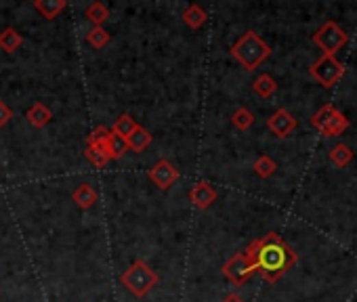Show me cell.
I'll return each instance as SVG.
<instances>
[{
    "label": "cell",
    "instance_id": "cell-1",
    "mask_svg": "<svg viewBox=\"0 0 357 302\" xmlns=\"http://www.w3.org/2000/svg\"><path fill=\"white\" fill-rule=\"evenodd\" d=\"M246 254L254 266V273H258L269 284L280 281L297 264V252L275 231H269L261 240L250 242Z\"/></svg>",
    "mask_w": 357,
    "mask_h": 302
},
{
    "label": "cell",
    "instance_id": "cell-2",
    "mask_svg": "<svg viewBox=\"0 0 357 302\" xmlns=\"http://www.w3.org/2000/svg\"><path fill=\"white\" fill-rule=\"evenodd\" d=\"M230 53L246 72H254L258 65L271 57V47L261 36H258L256 32L248 29L246 34H242V36L234 42Z\"/></svg>",
    "mask_w": 357,
    "mask_h": 302
},
{
    "label": "cell",
    "instance_id": "cell-3",
    "mask_svg": "<svg viewBox=\"0 0 357 302\" xmlns=\"http://www.w3.org/2000/svg\"><path fill=\"white\" fill-rule=\"evenodd\" d=\"M120 281H122V286H124L128 292H131L133 296L145 298V296L160 284V277H158V273L153 271V268H151L145 260L137 258V260L120 275Z\"/></svg>",
    "mask_w": 357,
    "mask_h": 302
},
{
    "label": "cell",
    "instance_id": "cell-4",
    "mask_svg": "<svg viewBox=\"0 0 357 302\" xmlns=\"http://www.w3.org/2000/svg\"><path fill=\"white\" fill-rule=\"evenodd\" d=\"M311 126L317 128L323 137H338L349 128V120L338 108L328 103L315 112V116L311 118Z\"/></svg>",
    "mask_w": 357,
    "mask_h": 302
},
{
    "label": "cell",
    "instance_id": "cell-5",
    "mask_svg": "<svg viewBox=\"0 0 357 302\" xmlns=\"http://www.w3.org/2000/svg\"><path fill=\"white\" fill-rule=\"evenodd\" d=\"M347 40H349V34L336 21H326L313 34V42L323 51V55H332V57H336V53L347 45Z\"/></svg>",
    "mask_w": 357,
    "mask_h": 302
},
{
    "label": "cell",
    "instance_id": "cell-6",
    "mask_svg": "<svg viewBox=\"0 0 357 302\" xmlns=\"http://www.w3.org/2000/svg\"><path fill=\"white\" fill-rule=\"evenodd\" d=\"M345 74V67L343 63L332 57V55H321L311 67H309V76L319 82L323 88H332Z\"/></svg>",
    "mask_w": 357,
    "mask_h": 302
},
{
    "label": "cell",
    "instance_id": "cell-7",
    "mask_svg": "<svg viewBox=\"0 0 357 302\" xmlns=\"http://www.w3.org/2000/svg\"><path fill=\"white\" fill-rule=\"evenodd\" d=\"M110 134V128L106 126H97L90 134H88V141H86V149H84V158L95 164L97 168H106L110 164V158L106 153V139Z\"/></svg>",
    "mask_w": 357,
    "mask_h": 302
},
{
    "label": "cell",
    "instance_id": "cell-8",
    "mask_svg": "<svg viewBox=\"0 0 357 302\" xmlns=\"http://www.w3.org/2000/svg\"><path fill=\"white\" fill-rule=\"evenodd\" d=\"M223 275L236 286H244L254 275V266H252L248 254L246 252L234 254L230 260L223 264Z\"/></svg>",
    "mask_w": 357,
    "mask_h": 302
},
{
    "label": "cell",
    "instance_id": "cell-9",
    "mask_svg": "<svg viewBox=\"0 0 357 302\" xmlns=\"http://www.w3.org/2000/svg\"><path fill=\"white\" fill-rule=\"evenodd\" d=\"M147 179L162 191L171 189L177 181H179V171L175 168V164H171L169 160H158L149 171H147Z\"/></svg>",
    "mask_w": 357,
    "mask_h": 302
},
{
    "label": "cell",
    "instance_id": "cell-10",
    "mask_svg": "<svg viewBox=\"0 0 357 302\" xmlns=\"http://www.w3.org/2000/svg\"><path fill=\"white\" fill-rule=\"evenodd\" d=\"M267 128L275 134L278 139H286L290 132L297 130V118L292 116L288 110L282 108L267 120Z\"/></svg>",
    "mask_w": 357,
    "mask_h": 302
},
{
    "label": "cell",
    "instance_id": "cell-11",
    "mask_svg": "<svg viewBox=\"0 0 357 302\" xmlns=\"http://www.w3.org/2000/svg\"><path fill=\"white\" fill-rule=\"evenodd\" d=\"M189 201L196 208H200V210H206V208H210L214 201H217V189L210 185V183H206V181H200V183H196L191 187V191H189Z\"/></svg>",
    "mask_w": 357,
    "mask_h": 302
},
{
    "label": "cell",
    "instance_id": "cell-12",
    "mask_svg": "<svg viewBox=\"0 0 357 302\" xmlns=\"http://www.w3.org/2000/svg\"><path fill=\"white\" fill-rule=\"evenodd\" d=\"M72 201L80 208V210H90L97 201H99V193L95 191L93 185L88 183H80L74 191H72Z\"/></svg>",
    "mask_w": 357,
    "mask_h": 302
},
{
    "label": "cell",
    "instance_id": "cell-13",
    "mask_svg": "<svg viewBox=\"0 0 357 302\" xmlns=\"http://www.w3.org/2000/svg\"><path fill=\"white\" fill-rule=\"evenodd\" d=\"M151 141H153L151 132L139 124V126L135 128V132L131 134V137L126 139V145H128V149L135 151V153H143V151L151 145Z\"/></svg>",
    "mask_w": 357,
    "mask_h": 302
},
{
    "label": "cell",
    "instance_id": "cell-14",
    "mask_svg": "<svg viewBox=\"0 0 357 302\" xmlns=\"http://www.w3.org/2000/svg\"><path fill=\"white\" fill-rule=\"evenodd\" d=\"M25 118H27V122L34 126V128H45L53 120V112L45 103H34V105L27 110Z\"/></svg>",
    "mask_w": 357,
    "mask_h": 302
},
{
    "label": "cell",
    "instance_id": "cell-15",
    "mask_svg": "<svg viewBox=\"0 0 357 302\" xmlns=\"http://www.w3.org/2000/svg\"><path fill=\"white\" fill-rule=\"evenodd\" d=\"M66 0H34V3H32V7H34L45 19H55L63 9H66Z\"/></svg>",
    "mask_w": 357,
    "mask_h": 302
},
{
    "label": "cell",
    "instance_id": "cell-16",
    "mask_svg": "<svg viewBox=\"0 0 357 302\" xmlns=\"http://www.w3.org/2000/svg\"><path fill=\"white\" fill-rule=\"evenodd\" d=\"M126 151H128L126 141L120 137V134H116L114 130H110L108 139H106V153H108L110 162H112V160H120Z\"/></svg>",
    "mask_w": 357,
    "mask_h": 302
},
{
    "label": "cell",
    "instance_id": "cell-17",
    "mask_svg": "<svg viewBox=\"0 0 357 302\" xmlns=\"http://www.w3.org/2000/svg\"><path fill=\"white\" fill-rule=\"evenodd\" d=\"M206 19H208V15L200 5H189L187 11L183 13V23L191 29H200L206 23Z\"/></svg>",
    "mask_w": 357,
    "mask_h": 302
},
{
    "label": "cell",
    "instance_id": "cell-18",
    "mask_svg": "<svg viewBox=\"0 0 357 302\" xmlns=\"http://www.w3.org/2000/svg\"><path fill=\"white\" fill-rule=\"evenodd\" d=\"M21 42H23V38L15 27H5L0 32V49L5 53H15L21 47Z\"/></svg>",
    "mask_w": 357,
    "mask_h": 302
},
{
    "label": "cell",
    "instance_id": "cell-19",
    "mask_svg": "<svg viewBox=\"0 0 357 302\" xmlns=\"http://www.w3.org/2000/svg\"><path fill=\"white\" fill-rule=\"evenodd\" d=\"M84 15L93 23V27H103V23L110 19V9L103 3H90Z\"/></svg>",
    "mask_w": 357,
    "mask_h": 302
},
{
    "label": "cell",
    "instance_id": "cell-20",
    "mask_svg": "<svg viewBox=\"0 0 357 302\" xmlns=\"http://www.w3.org/2000/svg\"><path fill=\"white\" fill-rule=\"evenodd\" d=\"M328 158H330V162L334 164V166H338V168H345L347 164H351L353 162V158H355V153H353V149L347 145V143H336L332 149H330V153H328Z\"/></svg>",
    "mask_w": 357,
    "mask_h": 302
},
{
    "label": "cell",
    "instance_id": "cell-21",
    "mask_svg": "<svg viewBox=\"0 0 357 302\" xmlns=\"http://www.w3.org/2000/svg\"><path fill=\"white\" fill-rule=\"evenodd\" d=\"M252 90H254L258 97L269 99V97L278 90V82H275L269 74H261V76H256V78H254V82H252Z\"/></svg>",
    "mask_w": 357,
    "mask_h": 302
},
{
    "label": "cell",
    "instance_id": "cell-22",
    "mask_svg": "<svg viewBox=\"0 0 357 302\" xmlns=\"http://www.w3.org/2000/svg\"><path fill=\"white\" fill-rule=\"evenodd\" d=\"M110 40H112V34L106 27H90L86 32V42L93 49H103L106 45H110Z\"/></svg>",
    "mask_w": 357,
    "mask_h": 302
},
{
    "label": "cell",
    "instance_id": "cell-23",
    "mask_svg": "<svg viewBox=\"0 0 357 302\" xmlns=\"http://www.w3.org/2000/svg\"><path fill=\"white\" fill-rule=\"evenodd\" d=\"M139 124L131 118V116H128V114H122L120 118H116V122H114V132L116 134H120V137L126 141L128 137H131V134L135 132V128H137Z\"/></svg>",
    "mask_w": 357,
    "mask_h": 302
},
{
    "label": "cell",
    "instance_id": "cell-24",
    "mask_svg": "<svg viewBox=\"0 0 357 302\" xmlns=\"http://www.w3.org/2000/svg\"><path fill=\"white\" fill-rule=\"evenodd\" d=\"M252 168H254V173L261 177V179H269L271 175H275L278 164L269 155H261V158H256V162L252 164Z\"/></svg>",
    "mask_w": 357,
    "mask_h": 302
},
{
    "label": "cell",
    "instance_id": "cell-25",
    "mask_svg": "<svg viewBox=\"0 0 357 302\" xmlns=\"http://www.w3.org/2000/svg\"><path fill=\"white\" fill-rule=\"evenodd\" d=\"M232 124L238 128V130H248L252 124H254V114L246 108H238L232 116Z\"/></svg>",
    "mask_w": 357,
    "mask_h": 302
},
{
    "label": "cell",
    "instance_id": "cell-26",
    "mask_svg": "<svg viewBox=\"0 0 357 302\" xmlns=\"http://www.w3.org/2000/svg\"><path fill=\"white\" fill-rule=\"evenodd\" d=\"M11 120H13V110L0 101V128H5Z\"/></svg>",
    "mask_w": 357,
    "mask_h": 302
},
{
    "label": "cell",
    "instance_id": "cell-27",
    "mask_svg": "<svg viewBox=\"0 0 357 302\" xmlns=\"http://www.w3.org/2000/svg\"><path fill=\"white\" fill-rule=\"evenodd\" d=\"M221 302H246L242 296H238V294H227Z\"/></svg>",
    "mask_w": 357,
    "mask_h": 302
}]
</instances>
